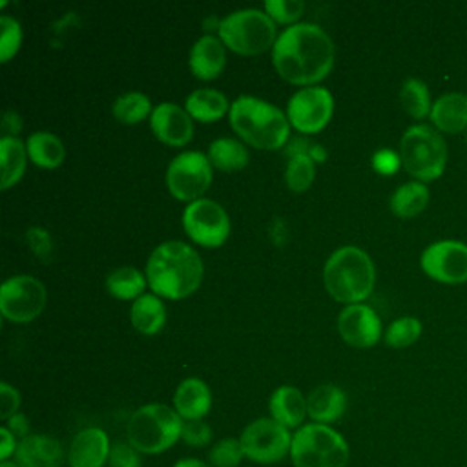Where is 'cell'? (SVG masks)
<instances>
[{
    "mask_svg": "<svg viewBox=\"0 0 467 467\" xmlns=\"http://www.w3.org/2000/svg\"><path fill=\"white\" fill-rule=\"evenodd\" d=\"M277 73L292 84L310 86L325 78L334 66L332 38L316 24L297 22L283 29L272 47Z\"/></svg>",
    "mask_w": 467,
    "mask_h": 467,
    "instance_id": "obj_1",
    "label": "cell"
},
{
    "mask_svg": "<svg viewBox=\"0 0 467 467\" xmlns=\"http://www.w3.org/2000/svg\"><path fill=\"white\" fill-rule=\"evenodd\" d=\"M201 255L182 241H164L150 254L146 279L153 294L182 299L193 294L202 279Z\"/></svg>",
    "mask_w": 467,
    "mask_h": 467,
    "instance_id": "obj_2",
    "label": "cell"
},
{
    "mask_svg": "<svg viewBox=\"0 0 467 467\" xmlns=\"http://www.w3.org/2000/svg\"><path fill=\"white\" fill-rule=\"evenodd\" d=\"M230 126L250 146L261 150H277L290 137L288 117L274 104L252 97H237L228 111Z\"/></svg>",
    "mask_w": 467,
    "mask_h": 467,
    "instance_id": "obj_3",
    "label": "cell"
},
{
    "mask_svg": "<svg viewBox=\"0 0 467 467\" xmlns=\"http://www.w3.org/2000/svg\"><path fill=\"white\" fill-rule=\"evenodd\" d=\"M327 292L341 303L352 305L367 299L374 288L376 270L370 255L358 246H341L330 254L323 266Z\"/></svg>",
    "mask_w": 467,
    "mask_h": 467,
    "instance_id": "obj_4",
    "label": "cell"
},
{
    "mask_svg": "<svg viewBox=\"0 0 467 467\" xmlns=\"http://www.w3.org/2000/svg\"><path fill=\"white\" fill-rule=\"evenodd\" d=\"M182 418L164 403L139 407L128 420L126 440L140 454H159L181 440Z\"/></svg>",
    "mask_w": 467,
    "mask_h": 467,
    "instance_id": "obj_5",
    "label": "cell"
},
{
    "mask_svg": "<svg viewBox=\"0 0 467 467\" xmlns=\"http://www.w3.org/2000/svg\"><path fill=\"white\" fill-rule=\"evenodd\" d=\"M290 458L294 467H347L350 449L330 425L306 423L292 434Z\"/></svg>",
    "mask_w": 467,
    "mask_h": 467,
    "instance_id": "obj_6",
    "label": "cell"
},
{
    "mask_svg": "<svg viewBox=\"0 0 467 467\" xmlns=\"http://www.w3.org/2000/svg\"><path fill=\"white\" fill-rule=\"evenodd\" d=\"M400 159L405 171L416 181H436L447 164V144L438 130L414 124L401 135Z\"/></svg>",
    "mask_w": 467,
    "mask_h": 467,
    "instance_id": "obj_7",
    "label": "cell"
},
{
    "mask_svg": "<svg viewBox=\"0 0 467 467\" xmlns=\"http://www.w3.org/2000/svg\"><path fill=\"white\" fill-rule=\"evenodd\" d=\"M219 38L226 47L241 55H257L275 44V22L261 9H237L226 15L219 26Z\"/></svg>",
    "mask_w": 467,
    "mask_h": 467,
    "instance_id": "obj_8",
    "label": "cell"
},
{
    "mask_svg": "<svg viewBox=\"0 0 467 467\" xmlns=\"http://www.w3.org/2000/svg\"><path fill=\"white\" fill-rule=\"evenodd\" d=\"M239 440L244 456L255 463L270 465L290 456L292 434L272 418L254 420L243 429Z\"/></svg>",
    "mask_w": 467,
    "mask_h": 467,
    "instance_id": "obj_9",
    "label": "cell"
},
{
    "mask_svg": "<svg viewBox=\"0 0 467 467\" xmlns=\"http://www.w3.org/2000/svg\"><path fill=\"white\" fill-rule=\"evenodd\" d=\"M212 182V162L201 151H182L173 157L166 170L170 193L181 201H197Z\"/></svg>",
    "mask_w": 467,
    "mask_h": 467,
    "instance_id": "obj_10",
    "label": "cell"
},
{
    "mask_svg": "<svg viewBox=\"0 0 467 467\" xmlns=\"http://www.w3.org/2000/svg\"><path fill=\"white\" fill-rule=\"evenodd\" d=\"M46 306V286L33 275H13L0 286V312L13 323L33 321Z\"/></svg>",
    "mask_w": 467,
    "mask_h": 467,
    "instance_id": "obj_11",
    "label": "cell"
},
{
    "mask_svg": "<svg viewBox=\"0 0 467 467\" xmlns=\"http://www.w3.org/2000/svg\"><path fill=\"white\" fill-rule=\"evenodd\" d=\"M186 234L202 246H221L230 234V219L224 208L206 197L192 201L182 212Z\"/></svg>",
    "mask_w": 467,
    "mask_h": 467,
    "instance_id": "obj_12",
    "label": "cell"
},
{
    "mask_svg": "<svg viewBox=\"0 0 467 467\" xmlns=\"http://www.w3.org/2000/svg\"><path fill=\"white\" fill-rule=\"evenodd\" d=\"M334 111V97L327 88L306 86L297 89L286 106L290 124L303 133H317L330 120Z\"/></svg>",
    "mask_w": 467,
    "mask_h": 467,
    "instance_id": "obj_13",
    "label": "cell"
},
{
    "mask_svg": "<svg viewBox=\"0 0 467 467\" xmlns=\"http://www.w3.org/2000/svg\"><path fill=\"white\" fill-rule=\"evenodd\" d=\"M421 270L443 285H462L467 281V244L454 239L429 244L420 257Z\"/></svg>",
    "mask_w": 467,
    "mask_h": 467,
    "instance_id": "obj_14",
    "label": "cell"
},
{
    "mask_svg": "<svg viewBox=\"0 0 467 467\" xmlns=\"http://www.w3.org/2000/svg\"><path fill=\"white\" fill-rule=\"evenodd\" d=\"M337 332L348 345L356 348H368L376 345L381 336V321L370 306L352 303L339 312Z\"/></svg>",
    "mask_w": 467,
    "mask_h": 467,
    "instance_id": "obj_15",
    "label": "cell"
},
{
    "mask_svg": "<svg viewBox=\"0 0 467 467\" xmlns=\"http://www.w3.org/2000/svg\"><path fill=\"white\" fill-rule=\"evenodd\" d=\"M155 137L170 146H184L193 135V122L186 108L173 102H161L150 115Z\"/></svg>",
    "mask_w": 467,
    "mask_h": 467,
    "instance_id": "obj_16",
    "label": "cell"
},
{
    "mask_svg": "<svg viewBox=\"0 0 467 467\" xmlns=\"http://www.w3.org/2000/svg\"><path fill=\"white\" fill-rule=\"evenodd\" d=\"M109 449L108 434L99 427H88L73 436L66 462L69 467H104Z\"/></svg>",
    "mask_w": 467,
    "mask_h": 467,
    "instance_id": "obj_17",
    "label": "cell"
},
{
    "mask_svg": "<svg viewBox=\"0 0 467 467\" xmlns=\"http://www.w3.org/2000/svg\"><path fill=\"white\" fill-rule=\"evenodd\" d=\"M67 452L62 443L47 434H29L18 441L15 462L20 467H62Z\"/></svg>",
    "mask_w": 467,
    "mask_h": 467,
    "instance_id": "obj_18",
    "label": "cell"
},
{
    "mask_svg": "<svg viewBox=\"0 0 467 467\" xmlns=\"http://www.w3.org/2000/svg\"><path fill=\"white\" fill-rule=\"evenodd\" d=\"M226 62V51L224 44L219 36L213 35H202L195 40V44L190 49V69L195 77L202 80H212L219 77Z\"/></svg>",
    "mask_w": 467,
    "mask_h": 467,
    "instance_id": "obj_19",
    "label": "cell"
},
{
    "mask_svg": "<svg viewBox=\"0 0 467 467\" xmlns=\"http://www.w3.org/2000/svg\"><path fill=\"white\" fill-rule=\"evenodd\" d=\"M212 407V392L199 378H186L173 394V409L182 420H202Z\"/></svg>",
    "mask_w": 467,
    "mask_h": 467,
    "instance_id": "obj_20",
    "label": "cell"
},
{
    "mask_svg": "<svg viewBox=\"0 0 467 467\" xmlns=\"http://www.w3.org/2000/svg\"><path fill=\"white\" fill-rule=\"evenodd\" d=\"M347 409V394L332 385H317L306 396V412L314 423L328 425L337 421Z\"/></svg>",
    "mask_w": 467,
    "mask_h": 467,
    "instance_id": "obj_21",
    "label": "cell"
},
{
    "mask_svg": "<svg viewBox=\"0 0 467 467\" xmlns=\"http://www.w3.org/2000/svg\"><path fill=\"white\" fill-rule=\"evenodd\" d=\"M270 416L283 427L296 429L301 427V423L306 418V398L303 392L292 385H281L277 387L268 401Z\"/></svg>",
    "mask_w": 467,
    "mask_h": 467,
    "instance_id": "obj_22",
    "label": "cell"
},
{
    "mask_svg": "<svg viewBox=\"0 0 467 467\" xmlns=\"http://www.w3.org/2000/svg\"><path fill=\"white\" fill-rule=\"evenodd\" d=\"M431 120L438 131L460 133L467 130V97L463 93H445L432 102Z\"/></svg>",
    "mask_w": 467,
    "mask_h": 467,
    "instance_id": "obj_23",
    "label": "cell"
},
{
    "mask_svg": "<svg viewBox=\"0 0 467 467\" xmlns=\"http://www.w3.org/2000/svg\"><path fill=\"white\" fill-rule=\"evenodd\" d=\"M131 325L146 336L157 334L166 321L164 303L157 294H142L139 296L130 308Z\"/></svg>",
    "mask_w": 467,
    "mask_h": 467,
    "instance_id": "obj_24",
    "label": "cell"
},
{
    "mask_svg": "<svg viewBox=\"0 0 467 467\" xmlns=\"http://www.w3.org/2000/svg\"><path fill=\"white\" fill-rule=\"evenodd\" d=\"M230 102L224 93L210 88H199L193 89L186 97V111L192 119L202 120V122H213L221 119L226 111H230Z\"/></svg>",
    "mask_w": 467,
    "mask_h": 467,
    "instance_id": "obj_25",
    "label": "cell"
},
{
    "mask_svg": "<svg viewBox=\"0 0 467 467\" xmlns=\"http://www.w3.org/2000/svg\"><path fill=\"white\" fill-rule=\"evenodd\" d=\"M429 190L420 181H410L394 190L390 195V210L401 219H410L421 213L429 204Z\"/></svg>",
    "mask_w": 467,
    "mask_h": 467,
    "instance_id": "obj_26",
    "label": "cell"
},
{
    "mask_svg": "<svg viewBox=\"0 0 467 467\" xmlns=\"http://www.w3.org/2000/svg\"><path fill=\"white\" fill-rule=\"evenodd\" d=\"M27 157L40 168H57L64 161L62 140L49 131H35L26 140Z\"/></svg>",
    "mask_w": 467,
    "mask_h": 467,
    "instance_id": "obj_27",
    "label": "cell"
},
{
    "mask_svg": "<svg viewBox=\"0 0 467 467\" xmlns=\"http://www.w3.org/2000/svg\"><path fill=\"white\" fill-rule=\"evenodd\" d=\"M0 162H2V190H7L15 182L20 181L26 170V159H27V150L26 144L13 137L4 135L0 139Z\"/></svg>",
    "mask_w": 467,
    "mask_h": 467,
    "instance_id": "obj_28",
    "label": "cell"
},
{
    "mask_svg": "<svg viewBox=\"0 0 467 467\" xmlns=\"http://www.w3.org/2000/svg\"><path fill=\"white\" fill-rule=\"evenodd\" d=\"M208 159L212 166L223 171H234L248 164V150L243 142L232 137H221L210 142Z\"/></svg>",
    "mask_w": 467,
    "mask_h": 467,
    "instance_id": "obj_29",
    "label": "cell"
},
{
    "mask_svg": "<svg viewBox=\"0 0 467 467\" xmlns=\"http://www.w3.org/2000/svg\"><path fill=\"white\" fill-rule=\"evenodd\" d=\"M146 283V275L135 266H119L106 277V288L117 299H137L144 294Z\"/></svg>",
    "mask_w": 467,
    "mask_h": 467,
    "instance_id": "obj_30",
    "label": "cell"
},
{
    "mask_svg": "<svg viewBox=\"0 0 467 467\" xmlns=\"http://www.w3.org/2000/svg\"><path fill=\"white\" fill-rule=\"evenodd\" d=\"M400 102L407 115L420 120L431 115L432 102L429 88L420 78H407L400 89Z\"/></svg>",
    "mask_w": 467,
    "mask_h": 467,
    "instance_id": "obj_31",
    "label": "cell"
},
{
    "mask_svg": "<svg viewBox=\"0 0 467 467\" xmlns=\"http://www.w3.org/2000/svg\"><path fill=\"white\" fill-rule=\"evenodd\" d=\"M151 102L150 99L140 91H128L115 99L111 106V113L117 120L124 124H135L148 115H151Z\"/></svg>",
    "mask_w": 467,
    "mask_h": 467,
    "instance_id": "obj_32",
    "label": "cell"
},
{
    "mask_svg": "<svg viewBox=\"0 0 467 467\" xmlns=\"http://www.w3.org/2000/svg\"><path fill=\"white\" fill-rule=\"evenodd\" d=\"M314 175H316L314 159L308 153L299 151L288 159L286 170H285V181L292 192H305L312 184Z\"/></svg>",
    "mask_w": 467,
    "mask_h": 467,
    "instance_id": "obj_33",
    "label": "cell"
},
{
    "mask_svg": "<svg viewBox=\"0 0 467 467\" xmlns=\"http://www.w3.org/2000/svg\"><path fill=\"white\" fill-rule=\"evenodd\" d=\"M421 336V323L418 317L403 316L394 319L385 330V343L392 348H405Z\"/></svg>",
    "mask_w": 467,
    "mask_h": 467,
    "instance_id": "obj_34",
    "label": "cell"
},
{
    "mask_svg": "<svg viewBox=\"0 0 467 467\" xmlns=\"http://www.w3.org/2000/svg\"><path fill=\"white\" fill-rule=\"evenodd\" d=\"M246 458L239 438H223L208 452L210 465L213 467H237Z\"/></svg>",
    "mask_w": 467,
    "mask_h": 467,
    "instance_id": "obj_35",
    "label": "cell"
},
{
    "mask_svg": "<svg viewBox=\"0 0 467 467\" xmlns=\"http://www.w3.org/2000/svg\"><path fill=\"white\" fill-rule=\"evenodd\" d=\"M22 44V27L9 15L0 16V60L7 62Z\"/></svg>",
    "mask_w": 467,
    "mask_h": 467,
    "instance_id": "obj_36",
    "label": "cell"
},
{
    "mask_svg": "<svg viewBox=\"0 0 467 467\" xmlns=\"http://www.w3.org/2000/svg\"><path fill=\"white\" fill-rule=\"evenodd\" d=\"M305 9V4L301 0H266L265 11L274 22L290 24L296 22Z\"/></svg>",
    "mask_w": 467,
    "mask_h": 467,
    "instance_id": "obj_37",
    "label": "cell"
},
{
    "mask_svg": "<svg viewBox=\"0 0 467 467\" xmlns=\"http://www.w3.org/2000/svg\"><path fill=\"white\" fill-rule=\"evenodd\" d=\"M108 465L109 467H140L142 458H140V452L128 440H119L111 443Z\"/></svg>",
    "mask_w": 467,
    "mask_h": 467,
    "instance_id": "obj_38",
    "label": "cell"
},
{
    "mask_svg": "<svg viewBox=\"0 0 467 467\" xmlns=\"http://www.w3.org/2000/svg\"><path fill=\"white\" fill-rule=\"evenodd\" d=\"M181 440L192 447H204L212 441V429L204 420H182Z\"/></svg>",
    "mask_w": 467,
    "mask_h": 467,
    "instance_id": "obj_39",
    "label": "cell"
},
{
    "mask_svg": "<svg viewBox=\"0 0 467 467\" xmlns=\"http://www.w3.org/2000/svg\"><path fill=\"white\" fill-rule=\"evenodd\" d=\"M20 407V394L15 387H11L7 381L0 383V420L7 421L11 416L18 412Z\"/></svg>",
    "mask_w": 467,
    "mask_h": 467,
    "instance_id": "obj_40",
    "label": "cell"
},
{
    "mask_svg": "<svg viewBox=\"0 0 467 467\" xmlns=\"http://www.w3.org/2000/svg\"><path fill=\"white\" fill-rule=\"evenodd\" d=\"M372 166L381 175H392L401 166L400 153H396L392 150H378L372 155Z\"/></svg>",
    "mask_w": 467,
    "mask_h": 467,
    "instance_id": "obj_41",
    "label": "cell"
},
{
    "mask_svg": "<svg viewBox=\"0 0 467 467\" xmlns=\"http://www.w3.org/2000/svg\"><path fill=\"white\" fill-rule=\"evenodd\" d=\"M27 241H29V244H31L35 254H38L42 259L49 257L53 243H51V237H49V234L46 230H42V228H29L27 230Z\"/></svg>",
    "mask_w": 467,
    "mask_h": 467,
    "instance_id": "obj_42",
    "label": "cell"
},
{
    "mask_svg": "<svg viewBox=\"0 0 467 467\" xmlns=\"http://www.w3.org/2000/svg\"><path fill=\"white\" fill-rule=\"evenodd\" d=\"M16 447H18L16 436L5 425L0 427V460L7 462L9 456L16 452Z\"/></svg>",
    "mask_w": 467,
    "mask_h": 467,
    "instance_id": "obj_43",
    "label": "cell"
},
{
    "mask_svg": "<svg viewBox=\"0 0 467 467\" xmlns=\"http://www.w3.org/2000/svg\"><path fill=\"white\" fill-rule=\"evenodd\" d=\"M5 427L20 440H24L26 436H29V420L26 418V414L22 412H16L15 416H11L7 421H5Z\"/></svg>",
    "mask_w": 467,
    "mask_h": 467,
    "instance_id": "obj_44",
    "label": "cell"
},
{
    "mask_svg": "<svg viewBox=\"0 0 467 467\" xmlns=\"http://www.w3.org/2000/svg\"><path fill=\"white\" fill-rule=\"evenodd\" d=\"M2 128H4V131H5L7 137H13L11 133H16V131L22 128L20 117H18L15 111H5L4 120H2Z\"/></svg>",
    "mask_w": 467,
    "mask_h": 467,
    "instance_id": "obj_45",
    "label": "cell"
},
{
    "mask_svg": "<svg viewBox=\"0 0 467 467\" xmlns=\"http://www.w3.org/2000/svg\"><path fill=\"white\" fill-rule=\"evenodd\" d=\"M173 467H213V465H210L202 460H197V458H182Z\"/></svg>",
    "mask_w": 467,
    "mask_h": 467,
    "instance_id": "obj_46",
    "label": "cell"
},
{
    "mask_svg": "<svg viewBox=\"0 0 467 467\" xmlns=\"http://www.w3.org/2000/svg\"><path fill=\"white\" fill-rule=\"evenodd\" d=\"M0 467H20L16 462H11V460H7V462H0Z\"/></svg>",
    "mask_w": 467,
    "mask_h": 467,
    "instance_id": "obj_47",
    "label": "cell"
},
{
    "mask_svg": "<svg viewBox=\"0 0 467 467\" xmlns=\"http://www.w3.org/2000/svg\"><path fill=\"white\" fill-rule=\"evenodd\" d=\"M465 142H467V130H465Z\"/></svg>",
    "mask_w": 467,
    "mask_h": 467,
    "instance_id": "obj_48",
    "label": "cell"
}]
</instances>
